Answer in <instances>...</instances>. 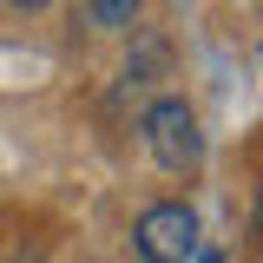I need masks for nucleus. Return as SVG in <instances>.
<instances>
[{
  "instance_id": "obj_1",
  "label": "nucleus",
  "mask_w": 263,
  "mask_h": 263,
  "mask_svg": "<svg viewBox=\"0 0 263 263\" xmlns=\"http://www.w3.org/2000/svg\"><path fill=\"white\" fill-rule=\"evenodd\" d=\"M138 138H145L152 164L171 171V178H184V171L204 164V125H197V112L184 99H152L145 119H138Z\"/></svg>"
},
{
  "instance_id": "obj_2",
  "label": "nucleus",
  "mask_w": 263,
  "mask_h": 263,
  "mask_svg": "<svg viewBox=\"0 0 263 263\" xmlns=\"http://www.w3.org/2000/svg\"><path fill=\"white\" fill-rule=\"evenodd\" d=\"M132 250H138V263H191L197 257V211L178 204V197L145 204L138 224H132Z\"/></svg>"
},
{
  "instance_id": "obj_3",
  "label": "nucleus",
  "mask_w": 263,
  "mask_h": 263,
  "mask_svg": "<svg viewBox=\"0 0 263 263\" xmlns=\"http://www.w3.org/2000/svg\"><path fill=\"white\" fill-rule=\"evenodd\" d=\"M86 7H92V27H105V33H125L132 13H138V0H86Z\"/></svg>"
},
{
  "instance_id": "obj_4",
  "label": "nucleus",
  "mask_w": 263,
  "mask_h": 263,
  "mask_svg": "<svg viewBox=\"0 0 263 263\" xmlns=\"http://www.w3.org/2000/svg\"><path fill=\"white\" fill-rule=\"evenodd\" d=\"M13 7H20V13H33V7H46V0H13Z\"/></svg>"
},
{
  "instance_id": "obj_5",
  "label": "nucleus",
  "mask_w": 263,
  "mask_h": 263,
  "mask_svg": "<svg viewBox=\"0 0 263 263\" xmlns=\"http://www.w3.org/2000/svg\"><path fill=\"white\" fill-rule=\"evenodd\" d=\"M197 263H224V257H197Z\"/></svg>"
}]
</instances>
